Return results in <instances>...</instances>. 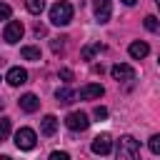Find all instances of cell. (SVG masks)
<instances>
[{
	"label": "cell",
	"mask_w": 160,
	"mask_h": 160,
	"mask_svg": "<svg viewBox=\"0 0 160 160\" xmlns=\"http://www.w3.org/2000/svg\"><path fill=\"white\" fill-rule=\"evenodd\" d=\"M140 155V142L132 135H122L118 142V158L120 160H135Z\"/></svg>",
	"instance_id": "6da1fadb"
},
{
	"label": "cell",
	"mask_w": 160,
	"mask_h": 160,
	"mask_svg": "<svg viewBox=\"0 0 160 160\" xmlns=\"http://www.w3.org/2000/svg\"><path fill=\"white\" fill-rule=\"evenodd\" d=\"M70 20H72V5L70 2L60 0V2H55L50 8V22L52 25H68Z\"/></svg>",
	"instance_id": "7a4b0ae2"
},
{
	"label": "cell",
	"mask_w": 160,
	"mask_h": 160,
	"mask_svg": "<svg viewBox=\"0 0 160 160\" xmlns=\"http://www.w3.org/2000/svg\"><path fill=\"white\" fill-rule=\"evenodd\" d=\"M65 125H68V130H72V132H82V130H88L90 120H88V115H85V112H80V110H72V112H68V118H65Z\"/></svg>",
	"instance_id": "3957f363"
},
{
	"label": "cell",
	"mask_w": 160,
	"mask_h": 160,
	"mask_svg": "<svg viewBox=\"0 0 160 160\" xmlns=\"http://www.w3.org/2000/svg\"><path fill=\"white\" fill-rule=\"evenodd\" d=\"M35 142H38L35 130H30V128H20V130L15 132V145H18L20 150H32Z\"/></svg>",
	"instance_id": "277c9868"
},
{
	"label": "cell",
	"mask_w": 160,
	"mask_h": 160,
	"mask_svg": "<svg viewBox=\"0 0 160 160\" xmlns=\"http://www.w3.org/2000/svg\"><path fill=\"white\" fill-rule=\"evenodd\" d=\"M22 32H25L22 22H20V20H10V22L5 25V32H2V38H5V42L15 45V42H18L20 38H22Z\"/></svg>",
	"instance_id": "5b68a950"
},
{
	"label": "cell",
	"mask_w": 160,
	"mask_h": 160,
	"mask_svg": "<svg viewBox=\"0 0 160 160\" xmlns=\"http://www.w3.org/2000/svg\"><path fill=\"white\" fill-rule=\"evenodd\" d=\"M110 75L118 80V82H125V80H135V68L125 65V62H118L110 68Z\"/></svg>",
	"instance_id": "8992f818"
},
{
	"label": "cell",
	"mask_w": 160,
	"mask_h": 160,
	"mask_svg": "<svg viewBox=\"0 0 160 160\" xmlns=\"http://www.w3.org/2000/svg\"><path fill=\"white\" fill-rule=\"evenodd\" d=\"M90 150L95 152V155H108L110 150H112V140H110V135H98L95 140H92V145H90Z\"/></svg>",
	"instance_id": "52a82bcc"
},
{
	"label": "cell",
	"mask_w": 160,
	"mask_h": 160,
	"mask_svg": "<svg viewBox=\"0 0 160 160\" xmlns=\"http://www.w3.org/2000/svg\"><path fill=\"white\" fill-rule=\"evenodd\" d=\"M92 10H95L98 22H108L110 12H112V5H110V0H92Z\"/></svg>",
	"instance_id": "ba28073f"
},
{
	"label": "cell",
	"mask_w": 160,
	"mask_h": 160,
	"mask_svg": "<svg viewBox=\"0 0 160 160\" xmlns=\"http://www.w3.org/2000/svg\"><path fill=\"white\" fill-rule=\"evenodd\" d=\"M102 92H105V88H102V85L90 82V85L80 88V100H98V98H102Z\"/></svg>",
	"instance_id": "9c48e42d"
},
{
	"label": "cell",
	"mask_w": 160,
	"mask_h": 160,
	"mask_svg": "<svg viewBox=\"0 0 160 160\" xmlns=\"http://www.w3.org/2000/svg\"><path fill=\"white\" fill-rule=\"evenodd\" d=\"M8 85H12V88H18V85H22V82H28V72L22 70V68H10L8 70Z\"/></svg>",
	"instance_id": "30bf717a"
},
{
	"label": "cell",
	"mask_w": 160,
	"mask_h": 160,
	"mask_svg": "<svg viewBox=\"0 0 160 160\" xmlns=\"http://www.w3.org/2000/svg\"><path fill=\"white\" fill-rule=\"evenodd\" d=\"M128 52H130V58H135V60H142V58L150 52V48H148V42H142V40H135V42H130Z\"/></svg>",
	"instance_id": "8fae6325"
},
{
	"label": "cell",
	"mask_w": 160,
	"mask_h": 160,
	"mask_svg": "<svg viewBox=\"0 0 160 160\" xmlns=\"http://www.w3.org/2000/svg\"><path fill=\"white\" fill-rule=\"evenodd\" d=\"M20 108H22L25 112H35V110L40 108V100H38V95H32V92H25V95L20 98Z\"/></svg>",
	"instance_id": "7c38bea8"
},
{
	"label": "cell",
	"mask_w": 160,
	"mask_h": 160,
	"mask_svg": "<svg viewBox=\"0 0 160 160\" xmlns=\"http://www.w3.org/2000/svg\"><path fill=\"white\" fill-rule=\"evenodd\" d=\"M40 130H42L45 138L55 135V130H58V118H55V115H45V118L40 120Z\"/></svg>",
	"instance_id": "4fadbf2b"
},
{
	"label": "cell",
	"mask_w": 160,
	"mask_h": 160,
	"mask_svg": "<svg viewBox=\"0 0 160 160\" xmlns=\"http://www.w3.org/2000/svg\"><path fill=\"white\" fill-rule=\"evenodd\" d=\"M55 98H58V102H62V105H68V102H72V98H75V92H72L70 88H58V90H55Z\"/></svg>",
	"instance_id": "5bb4252c"
},
{
	"label": "cell",
	"mask_w": 160,
	"mask_h": 160,
	"mask_svg": "<svg viewBox=\"0 0 160 160\" xmlns=\"http://www.w3.org/2000/svg\"><path fill=\"white\" fill-rule=\"evenodd\" d=\"M20 55H22L25 60H32V62H38V60H40V48H32V45H25V48L20 50Z\"/></svg>",
	"instance_id": "9a60e30c"
},
{
	"label": "cell",
	"mask_w": 160,
	"mask_h": 160,
	"mask_svg": "<svg viewBox=\"0 0 160 160\" xmlns=\"http://www.w3.org/2000/svg\"><path fill=\"white\" fill-rule=\"evenodd\" d=\"M25 5H28V10L32 15H40L45 10V0H25Z\"/></svg>",
	"instance_id": "2e32d148"
},
{
	"label": "cell",
	"mask_w": 160,
	"mask_h": 160,
	"mask_svg": "<svg viewBox=\"0 0 160 160\" xmlns=\"http://www.w3.org/2000/svg\"><path fill=\"white\" fill-rule=\"evenodd\" d=\"M95 52H100V42H92V45H85L80 55H82V60H92V55H95Z\"/></svg>",
	"instance_id": "e0dca14e"
},
{
	"label": "cell",
	"mask_w": 160,
	"mask_h": 160,
	"mask_svg": "<svg viewBox=\"0 0 160 160\" xmlns=\"http://www.w3.org/2000/svg\"><path fill=\"white\" fill-rule=\"evenodd\" d=\"M10 135V118H0V140Z\"/></svg>",
	"instance_id": "ac0fdd59"
},
{
	"label": "cell",
	"mask_w": 160,
	"mask_h": 160,
	"mask_svg": "<svg viewBox=\"0 0 160 160\" xmlns=\"http://www.w3.org/2000/svg\"><path fill=\"white\" fill-rule=\"evenodd\" d=\"M145 28H148L150 32H158V28H160L158 18H155V15H148V18H145Z\"/></svg>",
	"instance_id": "d6986e66"
},
{
	"label": "cell",
	"mask_w": 160,
	"mask_h": 160,
	"mask_svg": "<svg viewBox=\"0 0 160 160\" xmlns=\"http://www.w3.org/2000/svg\"><path fill=\"white\" fill-rule=\"evenodd\" d=\"M148 148H150V152L160 155V135H152V138L148 140Z\"/></svg>",
	"instance_id": "ffe728a7"
},
{
	"label": "cell",
	"mask_w": 160,
	"mask_h": 160,
	"mask_svg": "<svg viewBox=\"0 0 160 160\" xmlns=\"http://www.w3.org/2000/svg\"><path fill=\"white\" fill-rule=\"evenodd\" d=\"M12 15V10H10V5L8 2H0V20H8Z\"/></svg>",
	"instance_id": "44dd1931"
},
{
	"label": "cell",
	"mask_w": 160,
	"mask_h": 160,
	"mask_svg": "<svg viewBox=\"0 0 160 160\" xmlns=\"http://www.w3.org/2000/svg\"><path fill=\"white\" fill-rule=\"evenodd\" d=\"M92 115H95L98 120H105V118H108V108H102V105H98V108L92 110Z\"/></svg>",
	"instance_id": "7402d4cb"
},
{
	"label": "cell",
	"mask_w": 160,
	"mask_h": 160,
	"mask_svg": "<svg viewBox=\"0 0 160 160\" xmlns=\"http://www.w3.org/2000/svg\"><path fill=\"white\" fill-rule=\"evenodd\" d=\"M60 78H62L65 82H70V80H72V70H70V68H65V70H60Z\"/></svg>",
	"instance_id": "603a6c76"
},
{
	"label": "cell",
	"mask_w": 160,
	"mask_h": 160,
	"mask_svg": "<svg viewBox=\"0 0 160 160\" xmlns=\"http://www.w3.org/2000/svg\"><path fill=\"white\" fill-rule=\"evenodd\" d=\"M50 160H68V152H52Z\"/></svg>",
	"instance_id": "cb8c5ba5"
},
{
	"label": "cell",
	"mask_w": 160,
	"mask_h": 160,
	"mask_svg": "<svg viewBox=\"0 0 160 160\" xmlns=\"http://www.w3.org/2000/svg\"><path fill=\"white\" fill-rule=\"evenodd\" d=\"M52 50H55V52H58V50H62V38H60V42H58V40H52Z\"/></svg>",
	"instance_id": "d4e9b609"
},
{
	"label": "cell",
	"mask_w": 160,
	"mask_h": 160,
	"mask_svg": "<svg viewBox=\"0 0 160 160\" xmlns=\"http://www.w3.org/2000/svg\"><path fill=\"white\" fill-rule=\"evenodd\" d=\"M122 2H125V5H135L138 0H122Z\"/></svg>",
	"instance_id": "484cf974"
},
{
	"label": "cell",
	"mask_w": 160,
	"mask_h": 160,
	"mask_svg": "<svg viewBox=\"0 0 160 160\" xmlns=\"http://www.w3.org/2000/svg\"><path fill=\"white\" fill-rule=\"evenodd\" d=\"M2 108H5V102H2V100H0V110H2Z\"/></svg>",
	"instance_id": "4316f807"
},
{
	"label": "cell",
	"mask_w": 160,
	"mask_h": 160,
	"mask_svg": "<svg viewBox=\"0 0 160 160\" xmlns=\"http://www.w3.org/2000/svg\"><path fill=\"white\" fill-rule=\"evenodd\" d=\"M155 2H158V5H160V0H155Z\"/></svg>",
	"instance_id": "83f0119b"
},
{
	"label": "cell",
	"mask_w": 160,
	"mask_h": 160,
	"mask_svg": "<svg viewBox=\"0 0 160 160\" xmlns=\"http://www.w3.org/2000/svg\"><path fill=\"white\" fill-rule=\"evenodd\" d=\"M158 62H160V58H158Z\"/></svg>",
	"instance_id": "f1b7e54d"
}]
</instances>
